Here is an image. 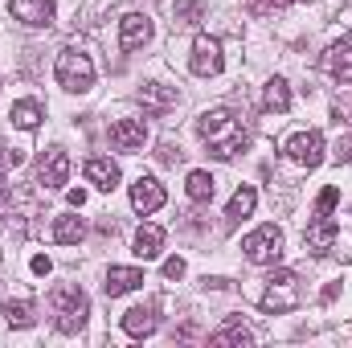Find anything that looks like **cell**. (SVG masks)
Masks as SVG:
<instances>
[{"mask_svg":"<svg viewBox=\"0 0 352 348\" xmlns=\"http://www.w3.org/2000/svg\"><path fill=\"white\" fill-rule=\"evenodd\" d=\"M197 131H201V140L209 144V152L213 156H221V160H230V156H238L242 148H246V123L234 115V111H205L201 119H197Z\"/></svg>","mask_w":352,"mask_h":348,"instance_id":"1","label":"cell"},{"mask_svg":"<svg viewBox=\"0 0 352 348\" xmlns=\"http://www.w3.org/2000/svg\"><path fill=\"white\" fill-rule=\"evenodd\" d=\"M50 312H54L58 332H78L90 316L87 291H82V287H58V291L50 295Z\"/></svg>","mask_w":352,"mask_h":348,"instance_id":"2","label":"cell"},{"mask_svg":"<svg viewBox=\"0 0 352 348\" xmlns=\"http://www.w3.org/2000/svg\"><path fill=\"white\" fill-rule=\"evenodd\" d=\"M299 299H303V283H299V274H295V270H274V274L266 279V291H263L258 303H263V312L278 316V312H295Z\"/></svg>","mask_w":352,"mask_h":348,"instance_id":"3","label":"cell"},{"mask_svg":"<svg viewBox=\"0 0 352 348\" xmlns=\"http://www.w3.org/2000/svg\"><path fill=\"white\" fill-rule=\"evenodd\" d=\"M54 74H58V83L70 90V94H87V90L94 87V62H90L82 50H74V45H66V50L58 54Z\"/></svg>","mask_w":352,"mask_h":348,"instance_id":"4","label":"cell"},{"mask_svg":"<svg viewBox=\"0 0 352 348\" xmlns=\"http://www.w3.org/2000/svg\"><path fill=\"white\" fill-rule=\"evenodd\" d=\"M242 250H246V259L254 262V266H274V262L283 259V230L266 221V226L250 230L242 238Z\"/></svg>","mask_w":352,"mask_h":348,"instance_id":"5","label":"cell"},{"mask_svg":"<svg viewBox=\"0 0 352 348\" xmlns=\"http://www.w3.org/2000/svg\"><path fill=\"white\" fill-rule=\"evenodd\" d=\"M283 156L295 160L299 168H320V164H324V135H320V131H295V135L283 144Z\"/></svg>","mask_w":352,"mask_h":348,"instance_id":"6","label":"cell"},{"mask_svg":"<svg viewBox=\"0 0 352 348\" xmlns=\"http://www.w3.org/2000/svg\"><path fill=\"white\" fill-rule=\"evenodd\" d=\"M188 66H192V74H201V78L221 74V66H226V58H221V41L209 37V33H201V37L192 41V58H188Z\"/></svg>","mask_w":352,"mask_h":348,"instance_id":"7","label":"cell"},{"mask_svg":"<svg viewBox=\"0 0 352 348\" xmlns=\"http://www.w3.org/2000/svg\"><path fill=\"white\" fill-rule=\"evenodd\" d=\"M164 201H168V193H164V184H160L156 176H140V180L131 184V209H135V213L148 217V213H156Z\"/></svg>","mask_w":352,"mask_h":348,"instance_id":"8","label":"cell"},{"mask_svg":"<svg viewBox=\"0 0 352 348\" xmlns=\"http://www.w3.org/2000/svg\"><path fill=\"white\" fill-rule=\"evenodd\" d=\"M66 180H70V156L62 148H50L37 164V184L41 188H62Z\"/></svg>","mask_w":352,"mask_h":348,"instance_id":"9","label":"cell"},{"mask_svg":"<svg viewBox=\"0 0 352 348\" xmlns=\"http://www.w3.org/2000/svg\"><path fill=\"white\" fill-rule=\"evenodd\" d=\"M144 144H148V123L144 119H119V123H111V148L140 152Z\"/></svg>","mask_w":352,"mask_h":348,"instance_id":"10","label":"cell"},{"mask_svg":"<svg viewBox=\"0 0 352 348\" xmlns=\"http://www.w3.org/2000/svg\"><path fill=\"white\" fill-rule=\"evenodd\" d=\"M8 8L29 29H50L54 25V0H8Z\"/></svg>","mask_w":352,"mask_h":348,"instance_id":"11","label":"cell"},{"mask_svg":"<svg viewBox=\"0 0 352 348\" xmlns=\"http://www.w3.org/2000/svg\"><path fill=\"white\" fill-rule=\"evenodd\" d=\"M336 238H340V226H336L328 213H316V221L303 230V246H307V250H316V254L332 250V246H336Z\"/></svg>","mask_w":352,"mask_h":348,"instance_id":"12","label":"cell"},{"mask_svg":"<svg viewBox=\"0 0 352 348\" xmlns=\"http://www.w3.org/2000/svg\"><path fill=\"white\" fill-rule=\"evenodd\" d=\"M119 324H123V332H127V336H135V340L152 336V332H156V324H160V316H156V303H140V307H127Z\"/></svg>","mask_w":352,"mask_h":348,"instance_id":"13","label":"cell"},{"mask_svg":"<svg viewBox=\"0 0 352 348\" xmlns=\"http://www.w3.org/2000/svg\"><path fill=\"white\" fill-rule=\"evenodd\" d=\"M324 70L336 78V83H352V37H340L328 45L324 54Z\"/></svg>","mask_w":352,"mask_h":348,"instance_id":"14","label":"cell"},{"mask_svg":"<svg viewBox=\"0 0 352 348\" xmlns=\"http://www.w3.org/2000/svg\"><path fill=\"white\" fill-rule=\"evenodd\" d=\"M152 41V21L144 17V12H127L123 21H119V45L123 50H140V45H148Z\"/></svg>","mask_w":352,"mask_h":348,"instance_id":"15","label":"cell"},{"mask_svg":"<svg viewBox=\"0 0 352 348\" xmlns=\"http://www.w3.org/2000/svg\"><path fill=\"white\" fill-rule=\"evenodd\" d=\"M144 283V270H135V266H111L107 270V283H102V291L115 299V295H127V291H135Z\"/></svg>","mask_w":352,"mask_h":348,"instance_id":"16","label":"cell"},{"mask_svg":"<svg viewBox=\"0 0 352 348\" xmlns=\"http://www.w3.org/2000/svg\"><path fill=\"white\" fill-rule=\"evenodd\" d=\"M176 87H164V83H144V90H140V102L152 111V115H164L168 107H176Z\"/></svg>","mask_w":352,"mask_h":348,"instance_id":"17","label":"cell"},{"mask_svg":"<svg viewBox=\"0 0 352 348\" xmlns=\"http://www.w3.org/2000/svg\"><path fill=\"white\" fill-rule=\"evenodd\" d=\"M87 180L94 188L111 193V188H119V164L107 160V156H94V160H87Z\"/></svg>","mask_w":352,"mask_h":348,"instance_id":"18","label":"cell"},{"mask_svg":"<svg viewBox=\"0 0 352 348\" xmlns=\"http://www.w3.org/2000/svg\"><path fill=\"white\" fill-rule=\"evenodd\" d=\"M41 119H45V107H41L37 98H21V102H12V111H8V123L21 127V131H33Z\"/></svg>","mask_w":352,"mask_h":348,"instance_id":"19","label":"cell"},{"mask_svg":"<svg viewBox=\"0 0 352 348\" xmlns=\"http://www.w3.org/2000/svg\"><path fill=\"white\" fill-rule=\"evenodd\" d=\"M82 238H87V221H82V217H74V213L54 217V242L74 246V242H82Z\"/></svg>","mask_w":352,"mask_h":348,"instance_id":"20","label":"cell"},{"mask_svg":"<svg viewBox=\"0 0 352 348\" xmlns=\"http://www.w3.org/2000/svg\"><path fill=\"white\" fill-rule=\"evenodd\" d=\"M160 246H164V230L160 226H140L135 230V259H160Z\"/></svg>","mask_w":352,"mask_h":348,"instance_id":"21","label":"cell"},{"mask_svg":"<svg viewBox=\"0 0 352 348\" xmlns=\"http://www.w3.org/2000/svg\"><path fill=\"white\" fill-rule=\"evenodd\" d=\"M184 193H188L197 205H205V201H213V193H217V180H213V173L197 168V173H188V180H184Z\"/></svg>","mask_w":352,"mask_h":348,"instance_id":"22","label":"cell"},{"mask_svg":"<svg viewBox=\"0 0 352 348\" xmlns=\"http://www.w3.org/2000/svg\"><path fill=\"white\" fill-rule=\"evenodd\" d=\"M254 205H258V193H254L250 184H242V188L230 197V209H226V217L242 221V217H250V213H254Z\"/></svg>","mask_w":352,"mask_h":348,"instance_id":"23","label":"cell"},{"mask_svg":"<svg viewBox=\"0 0 352 348\" xmlns=\"http://www.w3.org/2000/svg\"><path fill=\"white\" fill-rule=\"evenodd\" d=\"M209 340H213V345H254V332H250L242 320H230V324H226L221 332H213Z\"/></svg>","mask_w":352,"mask_h":348,"instance_id":"24","label":"cell"},{"mask_svg":"<svg viewBox=\"0 0 352 348\" xmlns=\"http://www.w3.org/2000/svg\"><path fill=\"white\" fill-rule=\"evenodd\" d=\"M263 107L266 111H287L291 107V87L283 83V78H270L263 90Z\"/></svg>","mask_w":352,"mask_h":348,"instance_id":"25","label":"cell"},{"mask_svg":"<svg viewBox=\"0 0 352 348\" xmlns=\"http://www.w3.org/2000/svg\"><path fill=\"white\" fill-rule=\"evenodd\" d=\"M205 17V0H176L173 4V25H197Z\"/></svg>","mask_w":352,"mask_h":348,"instance_id":"26","label":"cell"},{"mask_svg":"<svg viewBox=\"0 0 352 348\" xmlns=\"http://www.w3.org/2000/svg\"><path fill=\"white\" fill-rule=\"evenodd\" d=\"M4 320H8L12 328H29V324H33V303H29V299H8V303H4Z\"/></svg>","mask_w":352,"mask_h":348,"instance_id":"27","label":"cell"},{"mask_svg":"<svg viewBox=\"0 0 352 348\" xmlns=\"http://www.w3.org/2000/svg\"><path fill=\"white\" fill-rule=\"evenodd\" d=\"M336 201H340V188H336V184H328V188L316 197V213H332V209H336Z\"/></svg>","mask_w":352,"mask_h":348,"instance_id":"28","label":"cell"},{"mask_svg":"<svg viewBox=\"0 0 352 348\" xmlns=\"http://www.w3.org/2000/svg\"><path fill=\"white\" fill-rule=\"evenodd\" d=\"M283 4H287V0H246V8H250L254 17H266L270 8H283Z\"/></svg>","mask_w":352,"mask_h":348,"instance_id":"29","label":"cell"},{"mask_svg":"<svg viewBox=\"0 0 352 348\" xmlns=\"http://www.w3.org/2000/svg\"><path fill=\"white\" fill-rule=\"evenodd\" d=\"M336 160H340V164H352V135H344V140L336 144Z\"/></svg>","mask_w":352,"mask_h":348,"instance_id":"30","label":"cell"},{"mask_svg":"<svg viewBox=\"0 0 352 348\" xmlns=\"http://www.w3.org/2000/svg\"><path fill=\"white\" fill-rule=\"evenodd\" d=\"M164 279H184V259H168L164 262Z\"/></svg>","mask_w":352,"mask_h":348,"instance_id":"31","label":"cell"},{"mask_svg":"<svg viewBox=\"0 0 352 348\" xmlns=\"http://www.w3.org/2000/svg\"><path fill=\"white\" fill-rule=\"evenodd\" d=\"M180 156H184L180 148H173V144H160V160H164V164H180Z\"/></svg>","mask_w":352,"mask_h":348,"instance_id":"32","label":"cell"},{"mask_svg":"<svg viewBox=\"0 0 352 348\" xmlns=\"http://www.w3.org/2000/svg\"><path fill=\"white\" fill-rule=\"evenodd\" d=\"M29 266H33V274H50V270H54V262L45 259V254H37V259L29 262Z\"/></svg>","mask_w":352,"mask_h":348,"instance_id":"33","label":"cell"},{"mask_svg":"<svg viewBox=\"0 0 352 348\" xmlns=\"http://www.w3.org/2000/svg\"><path fill=\"white\" fill-rule=\"evenodd\" d=\"M66 201H70L74 209H82V205H87V193H82V188H70V193H66Z\"/></svg>","mask_w":352,"mask_h":348,"instance_id":"34","label":"cell"},{"mask_svg":"<svg viewBox=\"0 0 352 348\" xmlns=\"http://www.w3.org/2000/svg\"><path fill=\"white\" fill-rule=\"evenodd\" d=\"M344 115V123H352V98H344V102H336V119Z\"/></svg>","mask_w":352,"mask_h":348,"instance_id":"35","label":"cell"},{"mask_svg":"<svg viewBox=\"0 0 352 348\" xmlns=\"http://www.w3.org/2000/svg\"><path fill=\"white\" fill-rule=\"evenodd\" d=\"M336 295H340V287H336V283H328V287H324V295H320V299H324V303H332V299H336Z\"/></svg>","mask_w":352,"mask_h":348,"instance_id":"36","label":"cell"}]
</instances>
